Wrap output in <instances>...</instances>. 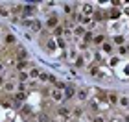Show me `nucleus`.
Returning <instances> with one entry per match:
<instances>
[{"mask_svg":"<svg viewBox=\"0 0 129 122\" xmlns=\"http://www.w3.org/2000/svg\"><path fill=\"white\" fill-rule=\"evenodd\" d=\"M46 28H48V30H55L57 26H61L59 24V19H57L55 15H52V17H48V20H46V24H44Z\"/></svg>","mask_w":129,"mask_h":122,"instance_id":"f257e3e1","label":"nucleus"},{"mask_svg":"<svg viewBox=\"0 0 129 122\" xmlns=\"http://www.w3.org/2000/svg\"><path fill=\"white\" fill-rule=\"evenodd\" d=\"M55 113H57V117H59V118H64V120H68V118H70V109H68V107H64V106H59Z\"/></svg>","mask_w":129,"mask_h":122,"instance_id":"f03ea898","label":"nucleus"},{"mask_svg":"<svg viewBox=\"0 0 129 122\" xmlns=\"http://www.w3.org/2000/svg\"><path fill=\"white\" fill-rule=\"evenodd\" d=\"M76 92H78V91H76L72 85H68L67 89L63 91V98H64V100H72V98L76 96Z\"/></svg>","mask_w":129,"mask_h":122,"instance_id":"7ed1b4c3","label":"nucleus"},{"mask_svg":"<svg viewBox=\"0 0 129 122\" xmlns=\"http://www.w3.org/2000/svg\"><path fill=\"white\" fill-rule=\"evenodd\" d=\"M26 57H28V52H26V48L19 46V48H17V59H19V61H26Z\"/></svg>","mask_w":129,"mask_h":122,"instance_id":"20e7f679","label":"nucleus"},{"mask_svg":"<svg viewBox=\"0 0 129 122\" xmlns=\"http://www.w3.org/2000/svg\"><path fill=\"white\" fill-rule=\"evenodd\" d=\"M52 100H54V102H61L63 100V91L52 89Z\"/></svg>","mask_w":129,"mask_h":122,"instance_id":"39448f33","label":"nucleus"},{"mask_svg":"<svg viewBox=\"0 0 129 122\" xmlns=\"http://www.w3.org/2000/svg\"><path fill=\"white\" fill-rule=\"evenodd\" d=\"M85 33H87V32H85V28L81 26V24H78V26L74 28V35H76V37H83Z\"/></svg>","mask_w":129,"mask_h":122,"instance_id":"423d86ee","label":"nucleus"},{"mask_svg":"<svg viewBox=\"0 0 129 122\" xmlns=\"http://www.w3.org/2000/svg\"><path fill=\"white\" fill-rule=\"evenodd\" d=\"M118 94H116V92H107V98H105V100H109L111 104H118Z\"/></svg>","mask_w":129,"mask_h":122,"instance_id":"0eeeda50","label":"nucleus"},{"mask_svg":"<svg viewBox=\"0 0 129 122\" xmlns=\"http://www.w3.org/2000/svg\"><path fill=\"white\" fill-rule=\"evenodd\" d=\"M44 48H46V50H48V52H54V50L57 48V43H55V41H52V39H50V41H46V44H44Z\"/></svg>","mask_w":129,"mask_h":122,"instance_id":"6e6552de","label":"nucleus"},{"mask_svg":"<svg viewBox=\"0 0 129 122\" xmlns=\"http://www.w3.org/2000/svg\"><path fill=\"white\" fill-rule=\"evenodd\" d=\"M102 50L105 52V54H113V44H111L109 41H105V43L102 44Z\"/></svg>","mask_w":129,"mask_h":122,"instance_id":"1a4fd4ad","label":"nucleus"},{"mask_svg":"<svg viewBox=\"0 0 129 122\" xmlns=\"http://www.w3.org/2000/svg\"><path fill=\"white\" fill-rule=\"evenodd\" d=\"M24 98H26L24 92H17V94L13 96V102H15V104H22V102H24Z\"/></svg>","mask_w":129,"mask_h":122,"instance_id":"9d476101","label":"nucleus"},{"mask_svg":"<svg viewBox=\"0 0 129 122\" xmlns=\"http://www.w3.org/2000/svg\"><path fill=\"white\" fill-rule=\"evenodd\" d=\"M31 30L33 32H41V30H43V26H41V20H37V19H35V20H31Z\"/></svg>","mask_w":129,"mask_h":122,"instance_id":"9b49d317","label":"nucleus"},{"mask_svg":"<svg viewBox=\"0 0 129 122\" xmlns=\"http://www.w3.org/2000/svg\"><path fill=\"white\" fill-rule=\"evenodd\" d=\"M67 87H68V83H64V81L57 80V81H55V87H54V89H57V91H64Z\"/></svg>","mask_w":129,"mask_h":122,"instance_id":"f8f14e48","label":"nucleus"},{"mask_svg":"<svg viewBox=\"0 0 129 122\" xmlns=\"http://www.w3.org/2000/svg\"><path fill=\"white\" fill-rule=\"evenodd\" d=\"M92 43L103 44V43H105V35H103V33H98V35H94V41H92Z\"/></svg>","mask_w":129,"mask_h":122,"instance_id":"ddd939ff","label":"nucleus"},{"mask_svg":"<svg viewBox=\"0 0 129 122\" xmlns=\"http://www.w3.org/2000/svg\"><path fill=\"white\" fill-rule=\"evenodd\" d=\"M28 76H30V78H39V76H41L39 68H37V67H33V68H30V72H28Z\"/></svg>","mask_w":129,"mask_h":122,"instance_id":"4468645a","label":"nucleus"},{"mask_svg":"<svg viewBox=\"0 0 129 122\" xmlns=\"http://www.w3.org/2000/svg\"><path fill=\"white\" fill-rule=\"evenodd\" d=\"M15 35L13 33H6V44H15Z\"/></svg>","mask_w":129,"mask_h":122,"instance_id":"2eb2a0df","label":"nucleus"},{"mask_svg":"<svg viewBox=\"0 0 129 122\" xmlns=\"http://www.w3.org/2000/svg\"><path fill=\"white\" fill-rule=\"evenodd\" d=\"M83 41H85V43H92V41H94V33H92V32H87L85 35H83Z\"/></svg>","mask_w":129,"mask_h":122,"instance_id":"dca6fc26","label":"nucleus"},{"mask_svg":"<svg viewBox=\"0 0 129 122\" xmlns=\"http://www.w3.org/2000/svg\"><path fill=\"white\" fill-rule=\"evenodd\" d=\"M76 96H78L79 100H87V89H79L78 92H76Z\"/></svg>","mask_w":129,"mask_h":122,"instance_id":"f3484780","label":"nucleus"},{"mask_svg":"<svg viewBox=\"0 0 129 122\" xmlns=\"http://www.w3.org/2000/svg\"><path fill=\"white\" fill-rule=\"evenodd\" d=\"M92 11H96V9H92L90 4H83V15H90Z\"/></svg>","mask_w":129,"mask_h":122,"instance_id":"a211bd4d","label":"nucleus"},{"mask_svg":"<svg viewBox=\"0 0 129 122\" xmlns=\"http://www.w3.org/2000/svg\"><path fill=\"white\" fill-rule=\"evenodd\" d=\"M118 104H120L122 107H127V106H129V98H127V96H120V98H118Z\"/></svg>","mask_w":129,"mask_h":122,"instance_id":"6ab92c4d","label":"nucleus"},{"mask_svg":"<svg viewBox=\"0 0 129 122\" xmlns=\"http://www.w3.org/2000/svg\"><path fill=\"white\" fill-rule=\"evenodd\" d=\"M26 67H28V61H19V63H17V70H19V72L26 70Z\"/></svg>","mask_w":129,"mask_h":122,"instance_id":"aec40b11","label":"nucleus"},{"mask_svg":"<svg viewBox=\"0 0 129 122\" xmlns=\"http://www.w3.org/2000/svg\"><path fill=\"white\" fill-rule=\"evenodd\" d=\"M28 78H30V76H28V72H26V70L19 72V81H20V83H24V81H26Z\"/></svg>","mask_w":129,"mask_h":122,"instance_id":"412c9836","label":"nucleus"},{"mask_svg":"<svg viewBox=\"0 0 129 122\" xmlns=\"http://www.w3.org/2000/svg\"><path fill=\"white\" fill-rule=\"evenodd\" d=\"M74 65H76V67H78V68H83V67H85V59H83V57H81V56H79V57H78V59H76V63H74Z\"/></svg>","mask_w":129,"mask_h":122,"instance_id":"4be33fe9","label":"nucleus"},{"mask_svg":"<svg viewBox=\"0 0 129 122\" xmlns=\"http://www.w3.org/2000/svg\"><path fill=\"white\" fill-rule=\"evenodd\" d=\"M109 17H111V19H116V17H120V9L113 8V9H111V13H109Z\"/></svg>","mask_w":129,"mask_h":122,"instance_id":"5701e85b","label":"nucleus"},{"mask_svg":"<svg viewBox=\"0 0 129 122\" xmlns=\"http://www.w3.org/2000/svg\"><path fill=\"white\" fill-rule=\"evenodd\" d=\"M114 43L122 46V44H124V43H125V37H124V35H116V37H114Z\"/></svg>","mask_w":129,"mask_h":122,"instance_id":"b1692460","label":"nucleus"},{"mask_svg":"<svg viewBox=\"0 0 129 122\" xmlns=\"http://www.w3.org/2000/svg\"><path fill=\"white\" fill-rule=\"evenodd\" d=\"M39 122H50V117L46 113H39Z\"/></svg>","mask_w":129,"mask_h":122,"instance_id":"393cba45","label":"nucleus"},{"mask_svg":"<svg viewBox=\"0 0 129 122\" xmlns=\"http://www.w3.org/2000/svg\"><path fill=\"white\" fill-rule=\"evenodd\" d=\"M4 89H6V91H9V92H13V91H15V83H11V81H8V83L4 85Z\"/></svg>","mask_w":129,"mask_h":122,"instance_id":"a878e982","label":"nucleus"},{"mask_svg":"<svg viewBox=\"0 0 129 122\" xmlns=\"http://www.w3.org/2000/svg\"><path fill=\"white\" fill-rule=\"evenodd\" d=\"M54 33H55L57 37H59V35H63V33H64V26H57L55 30H54Z\"/></svg>","mask_w":129,"mask_h":122,"instance_id":"bb28decb","label":"nucleus"},{"mask_svg":"<svg viewBox=\"0 0 129 122\" xmlns=\"http://www.w3.org/2000/svg\"><path fill=\"white\" fill-rule=\"evenodd\" d=\"M127 52H129V46H120V48H118L120 56H127Z\"/></svg>","mask_w":129,"mask_h":122,"instance_id":"cd10ccee","label":"nucleus"},{"mask_svg":"<svg viewBox=\"0 0 129 122\" xmlns=\"http://www.w3.org/2000/svg\"><path fill=\"white\" fill-rule=\"evenodd\" d=\"M55 43H57V46H61V48H67V43H64L61 37H57V39H55Z\"/></svg>","mask_w":129,"mask_h":122,"instance_id":"c85d7f7f","label":"nucleus"},{"mask_svg":"<svg viewBox=\"0 0 129 122\" xmlns=\"http://www.w3.org/2000/svg\"><path fill=\"white\" fill-rule=\"evenodd\" d=\"M81 115H83V109H81V107H76V109H74V117H78V118H79Z\"/></svg>","mask_w":129,"mask_h":122,"instance_id":"c756f323","label":"nucleus"},{"mask_svg":"<svg viewBox=\"0 0 129 122\" xmlns=\"http://www.w3.org/2000/svg\"><path fill=\"white\" fill-rule=\"evenodd\" d=\"M64 13H67V15L72 13V6H70V4H64Z\"/></svg>","mask_w":129,"mask_h":122,"instance_id":"7c9ffc66","label":"nucleus"},{"mask_svg":"<svg viewBox=\"0 0 129 122\" xmlns=\"http://www.w3.org/2000/svg\"><path fill=\"white\" fill-rule=\"evenodd\" d=\"M92 122H105L103 117H92Z\"/></svg>","mask_w":129,"mask_h":122,"instance_id":"2f4dec72","label":"nucleus"},{"mask_svg":"<svg viewBox=\"0 0 129 122\" xmlns=\"http://www.w3.org/2000/svg\"><path fill=\"white\" fill-rule=\"evenodd\" d=\"M48 81H52V83H55V81H57V78L54 76V74H48Z\"/></svg>","mask_w":129,"mask_h":122,"instance_id":"473e14b6","label":"nucleus"},{"mask_svg":"<svg viewBox=\"0 0 129 122\" xmlns=\"http://www.w3.org/2000/svg\"><path fill=\"white\" fill-rule=\"evenodd\" d=\"M0 15H6V17H8V15H9V11H8V9H4V8H0Z\"/></svg>","mask_w":129,"mask_h":122,"instance_id":"72a5a7b5","label":"nucleus"},{"mask_svg":"<svg viewBox=\"0 0 129 122\" xmlns=\"http://www.w3.org/2000/svg\"><path fill=\"white\" fill-rule=\"evenodd\" d=\"M41 80H43V81H48V74H41Z\"/></svg>","mask_w":129,"mask_h":122,"instance_id":"f704fd0d","label":"nucleus"},{"mask_svg":"<svg viewBox=\"0 0 129 122\" xmlns=\"http://www.w3.org/2000/svg\"><path fill=\"white\" fill-rule=\"evenodd\" d=\"M124 11H125V15H129V8H125V9H124Z\"/></svg>","mask_w":129,"mask_h":122,"instance_id":"c9c22d12","label":"nucleus"},{"mask_svg":"<svg viewBox=\"0 0 129 122\" xmlns=\"http://www.w3.org/2000/svg\"><path fill=\"white\" fill-rule=\"evenodd\" d=\"M2 68H4V67H2V63H0V70H2Z\"/></svg>","mask_w":129,"mask_h":122,"instance_id":"e433bc0d","label":"nucleus"},{"mask_svg":"<svg viewBox=\"0 0 129 122\" xmlns=\"http://www.w3.org/2000/svg\"><path fill=\"white\" fill-rule=\"evenodd\" d=\"M0 83H4V81H2V78H0Z\"/></svg>","mask_w":129,"mask_h":122,"instance_id":"4c0bfd02","label":"nucleus"},{"mask_svg":"<svg viewBox=\"0 0 129 122\" xmlns=\"http://www.w3.org/2000/svg\"><path fill=\"white\" fill-rule=\"evenodd\" d=\"M127 107H129V106H127Z\"/></svg>","mask_w":129,"mask_h":122,"instance_id":"58836bf2","label":"nucleus"}]
</instances>
